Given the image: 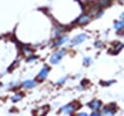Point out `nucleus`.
Returning <instances> with one entry per match:
<instances>
[{
  "mask_svg": "<svg viewBox=\"0 0 124 116\" xmlns=\"http://www.w3.org/2000/svg\"><path fill=\"white\" fill-rule=\"evenodd\" d=\"M75 109H76V107H75L74 104H67V105H65L64 107L61 108V111L64 112V113H67V114H71L72 112H74Z\"/></svg>",
  "mask_w": 124,
  "mask_h": 116,
  "instance_id": "7ed1b4c3",
  "label": "nucleus"
},
{
  "mask_svg": "<svg viewBox=\"0 0 124 116\" xmlns=\"http://www.w3.org/2000/svg\"><path fill=\"white\" fill-rule=\"evenodd\" d=\"M36 58L34 57V58H28V61H33V59H35Z\"/></svg>",
  "mask_w": 124,
  "mask_h": 116,
  "instance_id": "4468645a",
  "label": "nucleus"
},
{
  "mask_svg": "<svg viewBox=\"0 0 124 116\" xmlns=\"http://www.w3.org/2000/svg\"><path fill=\"white\" fill-rule=\"evenodd\" d=\"M48 71H49V68H48L47 66H44V67L40 70V72H39V78H40V79H45V78L47 76Z\"/></svg>",
  "mask_w": 124,
  "mask_h": 116,
  "instance_id": "39448f33",
  "label": "nucleus"
},
{
  "mask_svg": "<svg viewBox=\"0 0 124 116\" xmlns=\"http://www.w3.org/2000/svg\"><path fill=\"white\" fill-rule=\"evenodd\" d=\"M114 28L116 30H122L124 29V20H119L114 23Z\"/></svg>",
  "mask_w": 124,
  "mask_h": 116,
  "instance_id": "6e6552de",
  "label": "nucleus"
},
{
  "mask_svg": "<svg viewBox=\"0 0 124 116\" xmlns=\"http://www.w3.org/2000/svg\"><path fill=\"white\" fill-rule=\"evenodd\" d=\"M85 39H86V35L84 33H81V34L77 35L76 37H74L71 40V44H72V46H77V45L81 44Z\"/></svg>",
  "mask_w": 124,
  "mask_h": 116,
  "instance_id": "f03ea898",
  "label": "nucleus"
},
{
  "mask_svg": "<svg viewBox=\"0 0 124 116\" xmlns=\"http://www.w3.org/2000/svg\"><path fill=\"white\" fill-rule=\"evenodd\" d=\"M89 19H90L89 16H87V15H83V16H81V17L78 19V22H79V23H85V22H87Z\"/></svg>",
  "mask_w": 124,
  "mask_h": 116,
  "instance_id": "1a4fd4ad",
  "label": "nucleus"
},
{
  "mask_svg": "<svg viewBox=\"0 0 124 116\" xmlns=\"http://www.w3.org/2000/svg\"><path fill=\"white\" fill-rule=\"evenodd\" d=\"M121 18H122V19H124V12L121 14Z\"/></svg>",
  "mask_w": 124,
  "mask_h": 116,
  "instance_id": "2eb2a0df",
  "label": "nucleus"
},
{
  "mask_svg": "<svg viewBox=\"0 0 124 116\" xmlns=\"http://www.w3.org/2000/svg\"><path fill=\"white\" fill-rule=\"evenodd\" d=\"M88 106H89L91 109H93V110H99V109L101 108V102H100L99 100L94 99V100H92L91 102L88 103Z\"/></svg>",
  "mask_w": 124,
  "mask_h": 116,
  "instance_id": "20e7f679",
  "label": "nucleus"
},
{
  "mask_svg": "<svg viewBox=\"0 0 124 116\" xmlns=\"http://www.w3.org/2000/svg\"><path fill=\"white\" fill-rule=\"evenodd\" d=\"M20 97H21V96H20V95H16L15 97H12V100H13V101H16V100L20 99Z\"/></svg>",
  "mask_w": 124,
  "mask_h": 116,
  "instance_id": "9d476101",
  "label": "nucleus"
},
{
  "mask_svg": "<svg viewBox=\"0 0 124 116\" xmlns=\"http://www.w3.org/2000/svg\"><path fill=\"white\" fill-rule=\"evenodd\" d=\"M67 41H68V37H66V36L60 37V38L54 43V46H60V45H63V44H65Z\"/></svg>",
  "mask_w": 124,
  "mask_h": 116,
  "instance_id": "0eeeda50",
  "label": "nucleus"
},
{
  "mask_svg": "<svg viewBox=\"0 0 124 116\" xmlns=\"http://www.w3.org/2000/svg\"><path fill=\"white\" fill-rule=\"evenodd\" d=\"M89 62H90V58H85L83 59V64H84V65H87Z\"/></svg>",
  "mask_w": 124,
  "mask_h": 116,
  "instance_id": "9b49d317",
  "label": "nucleus"
},
{
  "mask_svg": "<svg viewBox=\"0 0 124 116\" xmlns=\"http://www.w3.org/2000/svg\"><path fill=\"white\" fill-rule=\"evenodd\" d=\"M78 115H80V116H85V115H87V113H84V112H80V113H78Z\"/></svg>",
  "mask_w": 124,
  "mask_h": 116,
  "instance_id": "ddd939ff",
  "label": "nucleus"
},
{
  "mask_svg": "<svg viewBox=\"0 0 124 116\" xmlns=\"http://www.w3.org/2000/svg\"><path fill=\"white\" fill-rule=\"evenodd\" d=\"M65 80H66V78H61V79L58 81V84H61L62 82H65Z\"/></svg>",
  "mask_w": 124,
  "mask_h": 116,
  "instance_id": "f8f14e48",
  "label": "nucleus"
},
{
  "mask_svg": "<svg viewBox=\"0 0 124 116\" xmlns=\"http://www.w3.org/2000/svg\"><path fill=\"white\" fill-rule=\"evenodd\" d=\"M36 85H37V84H36V82H35V81H33V80H26V81H24V82H23V84H22V86H23L24 88H26V89L34 88Z\"/></svg>",
  "mask_w": 124,
  "mask_h": 116,
  "instance_id": "423d86ee",
  "label": "nucleus"
},
{
  "mask_svg": "<svg viewBox=\"0 0 124 116\" xmlns=\"http://www.w3.org/2000/svg\"><path fill=\"white\" fill-rule=\"evenodd\" d=\"M65 54H66V50H64V49H62V50H60V51L54 53V54L50 57L49 62H50L51 64H56V63H58V62L61 60V58L65 56Z\"/></svg>",
  "mask_w": 124,
  "mask_h": 116,
  "instance_id": "f257e3e1",
  "label": "nucleus"
}]
</instances>
